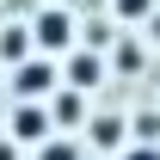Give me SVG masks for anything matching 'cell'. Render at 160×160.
Returning <instances> with one entry per match:
<instances>
[{"instance_id":"obj_7","label":"cell","mask_w":160,"mask_h":160,"mask_svg":"<svg viewBox=\"0 0 160 160\" xmlns=\"http://www.w3.org/2000/svg\"><path fill=\"white\" fill-rule=\"evenodd\" d=\"M111 12H117V19H154L160 6L154 0H111Z\"/></svg>"},{"instance_id":"obj_8","label":"cell","mask_w":160,"mask_h":160,"mask_svg":"<svg viewBox=\"0 0 160 160\" xmlns=\"http://www.w3.org/2000/svg\"><path fill=\"white\" fill-rule=\"evenodd\" d=\"M92 142H99V148H117V142H123V123L117 117H99V123H92Z\"/></svg>"},{"instance_id":"obj_11","label":"cell","mask_w":160,"mask_h":160,"mask_svg":"<svg viewBox=\"0 0 160 160\" xmlns=\"http://www.w3.org/2000/svg\"><path fill=\"white\" fill-rule=\"evenodd\" d=\"M123 160H160V148H142V142H129V148H123Z\"/></svg>"},{"instance_id":"obj_12","label":"cell","mask_w":160,"mask_h":160,"mask_svg":"<svg viewBox=\"0 0 160 160\" xmlns=\"http://www.w3.org/2000/svg\"><path fill=\"white\" fill-rule=\"evenodd\" d=\"M0 160H19V148H12V142H0Z\"/></svg>"},{"instance_id":"obj_10","label":"cell","mask_w":160,"mask_h":160,"mask_svg":"<svg viewBox=\"0 0 160 160\" xmlns=\"http://www.w3.org/2000/svg\"><path fill=\"white\" fill-rule=\"evenodd\" d=\"M56 117H62V123L80 117V92H62V99H56Z\"/></svg>"},{"instance_id":"obj_1","label":"cell","mask_w":160,"mask_h":160,"mask_svg":"<svg viewBox=\"0 0 160 160\" xmlns=\"http://www.w3.org/2000/svg\"><path fill=\"white\" fill-rule=\"evenodd\" d=\"M49 86H56V68H49L43 56H31V62L19 68V74H12V92H19V105H37L43 92H49Z\"/></svg>"},{"instance_id":"obj_13","label":"cell","mask_w":160,"mask_h":160,"mask_svg":"<svg viewBox=\"0 0 160 160\" xmlns=\"http://www.w3.org/2000/svg\"><path fill=\"white\" fill-rule=\"evenodd\" d=\"M148 25H154V37H160V12H154V19H148Z\"/></svg>"},{"instance_id":"obj_2","label":"cell","mask_w":160,"mask_h":160,"mask_svg":"<svg viewBox=\"0 0 160 160\" xmlns=\"http://www.w3.org/2000/svg\"><path fill=\"white\" fill-rule=\"evenodd\" d=\"M31 31H37L43 49H68V43H74V19H68V6H43Z\"/></svg>"},{"instance_id":"obj_3","label":"cell","mask_w":160,"mask_h":160,"mask_svg":"<svg viewBox=\"0 0 160 160\" xmlns=\"http://www.w3.org/2000/svg\"><path fill=\"white\" fill-rule=\"evenodd\" d=\"M99 80H105V62L92 56V49H80V56H68V86H74V92H92Z\"/></svg>"},{"instance_id":"obj_5","label":"cell","mask_w":160,"mask_h":160,"mask_svg":"<svg viewBox=\"0 0 160 160\" xmlns=\"http://www.w3.org/2000/svg\"><path fill=\"white\" fill-rule=\"evenodd\" d=\"M0 56L25 68V56H31V31H25V25H6V31H0Z\"/></svg>"},{"instance_id":"obj_4","label":"cell","mask_w":160,"mask_h":160,"mask_svg":"<svg viewBox=\"0 0 160 160\" xmlns=\"http://www.w3.org/2000/svg\"><path fill=\"white\" fill-rule=\"evenodd\" d=\"M49 136V111L43 105H19L12 111V142H43Z\"/></svg>"},{"instance_id":"obj_6","label":"cell","mask_w":160,"mask_h":160,"mask_svg":"<svg viewBox=\"0 0 160 160\" xmlns=\"http://www.w3.org/2000/svg\"><path fill=\"white\" fill-rule=\"evenodd\" d=\"M142 62H148V56H142V43L123 37V43H117V68H123V74H142Z\"/></svg>"},{"instance_id":"obj_9","label":"cell","mask_w":160,"mask_h":160,"mask_svg":"<svg viewBox=\"0 0 160 160\" xmlns=\"http://www.w3.org/2000/svg\"><path fill=\"white\" fill-rule=\"evenodd\" d=\"M37 160H80V154H74V142H43Z\"/></svg>"}]
</instances>
